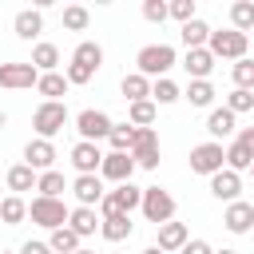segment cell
Instances as JSON below:
<instances>
[{
	"mask_svg": "<svg viewBox=\"0 0 254 254\" xmlns=\"http://www.w3.org/2000/svg\"><path fill=\"white\" fill-rule=\"evenodd\" d=\"M75 254H95V250H83V246H79V250H75Z\"/></svg>",
	"mask_w": 254,
	"mask_h": 254,
	"instance_id": "f907efd6",
	"label": "cell"
},
{
	"mask_svg": "<svg viewBox=\"0 0 254 254\" xmlns=\"http://www.w3.org/2000/svg\"><path fill=\"white\" fill-rule=\"evenodd\" d=\"M36 91L44 95V103H60V95H67V79L60 71H44L36 79Z\"/></svg>",
	"mask_w": 254,
	"mask_h": 254,
	"instance_id": "44dd1931",
	"label": "cell"
},
{
	"mask_svg": "<svg viewBox=\"0 0 254 254\" xmlns=\"http://www.w3.org/2000/svg\"><path fill=\"white\" fill-rule=\"evenodd\" d=\"M40 71L32 64H0V87L8 91H20V87H36Z\"/></svg>",
	"mask_w": 254,
	"mask_h": 254,
	"instance_id": "8fae6325",
	"label": "cell"
},
{
	"mask_svg": "<svg viewBox=\"0 0 254 254\" xmlns=\"http://www.w3.org/2000/svg\"><path fill=\"white\" fill-rule=\"evenodd\" d=\"M99 175L111 179L115 187H119V183H131V175H135V159L123 155V151H107L103 163H99Z\"/></svg>",
	"mask_w": 254,
	"mask_h": 254,
	"instance_id": "30bf717a",
	"label": "cell"
},
{
	"mask_svg": "<svg viewBox=\"0 0 254 254\" xmlns=\"http://www.w3.org/2000/svg\"><path fill=\"white\" fill-rule=\"evenodd\" d=\"M87 20H91V12H87L83 4H67V8H64V28H67V32H83Z\"/></svg>",
	"mask_w": 254,
	"mask_h": 254,
	"instance_id": "f35d334b",
	"label": "cell"
},
{
	"mask_svg": "<svg viewBox=\"0 0 254 254\" xmlns=\"http://www.w3.org/2000/svg\"><path fill=\"white\" fill-rule=\"evenodd\" d=\"M91 75H95V71H91V67H83V64H67V71H64V79H67V87H71V83L79 87V83H87Z\"/></svg>",
	"mask_w": 254,
	"mask_h": 254,
	"instance_id": "7bdbcfd3",
	"label": "cell"
},
{
	"mask_svg": "<svg viewBox=\"0 0 254 254\" xmlns=\"http://www.w3.org/2000/svg\"><path fill=\"white\" fill-rule=\"evenodd\" d=\"M183 67H187L190 79H206V75L214 71V56H210L206 48H190V52L183 56Z\"/></svg>",
	"mask_w": 254,
	"mask_h": 254,
	"instance_id": "ac0fdd59",
	"label": "cell"
},
{
	"mask_svg": "<svg viewBox=\"0 0 254 254\" xmlns=\"http://www.w3.org/2000/svg\"><path fill=\"white\" fill-rule=\"evenodd\" d=\"M238 190H242V175H234V171H218V175H210V194L218 198V202H238Z\"/></svg>",
	"mask_w": 254,
	"mask_h": 254,
	"instance_id": "9a60e30c",
	"label": "cell"
},
{
	"mask_svg": "<svg viewBox=\"0 0 254 254\" xmlns=\"http://www.w3.org/2000/svg\"><path fill=\"white\" fill-rule=\"evenodd\" d=\"M99 163H103V151H99V143H75L71 147V167L79 171V175H99Z\"/></svg>",
	"mask_w": 254,
	"mask_h": 254,
	"instance_id": "4fadbf2b",
	"label": "cell"
},
{
	"mask_svg": "<svg viewBox=\"0 0 254 254\" xmlns=\"http://www.w3.org/2000/svg\"><path fill=\"white\" fill-rule=\"evenodd\" d=\"M75 131H79V139H83V143H99V139H107V135H111V115H107V111L87 107V111H79V115H75Z\"/></svg>",
	"mask_w": 254,
	"mask_h": 254,
	"instance_id": "9c48e42d",
	"label": "cell"
},
{
	"mask_svg": "<svg viewBox=\"0 0 254 254\" xmlns=\"http://www.w3.org/2000/svg\"><path fill=\"white\" fill-rule=\"evenodd\" d=\"M234 119H238V115H230L226 107H210V115H206V131L214 135V143L226 139V135H234Z\"/></svg>",
	"mask_w": 254,
	"mask_h": 254,
	"instance_id": "603a6c76",
	"label": "cell"
},
{
	"mask_svg": "<svg viewBox=\"0 0 254 254\" xmlns=\"http://www.w3.org/2000/svg\"><path fill=\"white\" fill-rule=\"evenodd\" d=\"M127 123H131V127H151V123H155V103H151V99L131 103V107H127Z\"/></svg>",
	"mask_w": 254,
	"mask_h": 254,
	"instance_id": "8d00e7d4",
	"label": "cell"
},
{
	"mask_svg": "<svg viewBox=\"0 0 254 254\" xmlns=\"http://www.w3.org/2000/svg\"><path fill=\"white\" fill-rule=\"evenodd\" d=\"M67 206H64V198H32L28 202V218L36 222V226H44V230H56V226H67Z\"/></svg>",
	"mask_w": 254,
	"mask_h": 254,
	"instance_id": "5b68a950",
	"label": "cell"
},
{
	"mask_svg": "<svg viewBox=\"0 0 254 254\" xmlns=\"http://www.w3.org/2000/svg\"><path fill=\"white\" fill-rule=\"evenodd\" d=\"M71 194L79 198V206H91V210H95V206H99V198H103L107 190H103V179H99V175H75Z\"/></svg>",
	"mask_w": 254,
	"mask_h": 254,
	"instance_id": "5bb4252c",
	"label": "cell"
},
{
	"mask_svg": "<svg viewBox=\"0 0 254 254\" xmlns=\"http://www.w3.org/2000/svg\"><path fill=\"white\" fill-rule=\"evenodd\" d=\"M107 143H111V151H123V155H131L135 127H131V123H111V135H107Z\"/></svg>",
	"mask_w": 254,
	"mask_h": 254,
	"instance_id": "e575fe53",
	"label": "cell"
},
{
	"mask_svg": "<svg viewBox=\"0 0 254 254\" xmlns=\"http://www.w3.org/2000/svg\"><path fill=\"white\" fill-rule=\"evenodd\" d=\"M187 246V226L183 222H163L159 226V250L171 254V250H183Z\"/></svg>",
	"mask_w": 254,
	"mask_h": 254,
	"instance_id": "cb8c5ba5",
	"label": "cell"
},
{
	"mask_svg": "<svg viewBox=\"0 0 254 254\" xmlns=\"http://www.w3.org/2000/svg\"><path fill=\"white\" fill-rule=\"evenodd\" d=\"M20 254H52V246H48V242H32V238H28V242L20 246Z\"/></svg>",
	"mask_w": 254,
	"mask_h": 254,
	"instance_id": "f6af8a7d",
	"label": "cell"
},
{
	"mask_svg": "<svg viewBox=\"0 0 254 254\" xmlns=\"http://www.w3.org/2000/svg\"><path fill=\"white\" fill-rule=\"evenodd\" d=\"M179 99H183V91H179L175 79H155V83H151V103H155V107H159V103L167 107V103H179Z\"/></svg>",
	"mask_w": 254,
	"mask_h": 254,
	"instance_id": "836d02e7",
	"label": "cell"
},
{
	"mask_svg": "<svg viewBox=\"0 0 254 254\" xmlns=\"http://www.w3.org/2000/svg\"><path fill=\"white\" fill-rule=\"evenodd\" d=\"M12 28H16L20 40H36V36L44 32V12H40V8H24V12H16Z\"/></svg>",
	"mask_w": 254,
	"mask_h": 254,
	"instance_id": "e0dca14e",
	"label": "cell"
},
{
	"mask_svg": "<svg viewBox=\"0 0 254 254\" xmlns=\"http://www.w3.org/2000/svg\"><path fill=\"white\" fill-rule=\"evenodd\" d=\"M67 226H71L79 238H87V234H95L99 218H95V210H91V206H75V210L67 214Z\"/></svg>",
	"mask_w": 254,
	"mask_h": 254,
	"instance_id": "f546056e",
	"label": "cell"
},
{
	"mask_svg": "<svg viewBox=\"0 0 254 254\" xmlns=\"http://www.w3.org/2000/svg\"><path fill=\"white\" fill-rule=\"evenodd\" d=\"M183 254H214V250H210V242H206V238H187Z\"/></svg>",
	"mask_w": 254,
	"mask_h": 254,
	"instance_id": "ee69618b",
	"label": "cell"
},
{
	"mask_svg": "<svg viewBox=\"0 0 254 254\" xmlns=\"http://www.w3.org/2000/svg\"><path fill=\"white\" fill-rule=\"evenodd\" d=\"M24 163H28L36 175L52 171V163H56V147H52V139H28V147H24Z\"/></svg>",
	"mask_w": 254,
	"mask_h": 254,
	"instance_id": "7c38bea8",
	"label": "cell"
},
{
	"mask_svg": "<svg viewBox=\"0 0 254 254\" xmlns=\"http://www.w3.org/2000/svg\"><path fill=\"white\" fill-rule=\"evenodd\" d=\"M143 20L163 24V20H167V4H163V0H143Z\"/></svg>",
	"mask_w": 254,
	"mask_h": 254,
	"instance_id": "b9f144b4",
	"label": "cell"
},
{
	"mask_svg": "<svg viewBox=\"0 0 254 254\" xmlns=\"http://www.w3.org/2000/svg\"><path fill=\"white\" fill-rule=\"evenodd\" d=\"M71 64H83V67L99 71V64H103V48H99L95 40H83V44H75V52H71Z\"/></svg>",
	"mask_w": 254,
	"mask_h": 254,
	"instance_id": "f1b7e54d",
	"label": "cell"
},
{
	"mask_svg": "<svg viewBox=\"0 0 254 254\" xmlns=\"http://www.w3.org/2000/svg\"><path fill=\"white\" fill-rule=\"evenodd\" d=\"M246 36L242 32H234V28H222V32H210V40H206V52L214 56V60H246Z\"/></svg>",
	"mask_w": 254,
	"mask_h": 254,
	"instance_id": "3957f363",
	"label": "cell"
},
{
	"mask_svg": "<svg viewBox=\"0 0 254 254\" xmlns=\"http://www.w3.org/2000/svg\"><path fill=\"white\" fill-rule=\"evenodd\" d=\"M4 127H8V115H4V111H0V131H4Z\"/></svg>",
	"mask_w": 254,
	"mask_h": 254,
	"instance_id": "7dc6e473",
	"label": "cell"
},
{
	"mask_svg": "<svg viewBox=\"0 0 254 254\" xmlns=\"http://www.w3.org/2000/svg\"><path fill=\"white\" fill-rule=\"evenodd\" d=\"M214 254H238V250H214Z\"/></svg>",
	"mask_w": 254,
	"mask_h": 254,
	"instance_id": "681fc988",
	"label": "cell"
},
{
	"mask_svg": "<svg viewBox=\"0 0 254 254\" xmlns=\"http://www.w3.org/2000/svg\"><path fill=\"white\" fill-rule=\"evenodd\" d=\"M183 99H190V107H210V103H214V87H210V79H190L187 91H183Z\"/></svg>",
	"mask_w": 254,
	"mask_h": 254,
	"instance_id": "1f68e13d",
	"label": "cell"
},
{
	"mask_svg": "<svg viewBox=\"0 0 254 254\" xmlns=\"http://www.w3.org/2000/svg\"><path fill=\"white\" fill-rule=\"evenodd\" d=\"M222 163H226V151H222V143H198V147H190V171L194 175H218L222 171Z\"/></svg>",
	"mask_w": 254,
	"mask_h": 254,
	"instance_id": "52a82bcc",
	"label": "cell"
},
{
	"mask_svg": "<svg viewBox=\"0 0 254 254\" xmlns=\"http://www.w3.org/2000/svg\"><path fill=\"white\" fill-rule=\"evenodd\" d=\"M230 28L234 32H254V0H234L230 4Z\"/></svg>",
	"mask_w": 254,
	"mask_h": 254,
	"instance_id": "4316f807",
	"label": "cell"
},
{
	"mask_svg": "<svg viewBox=\"0 0 254 254\" xmlns=\"http://www.w3.org/2000/svg\"><path fill=\"white\" fill-rule=\"evenodd\" d=\"M238 139H242V143H246V147H250V151H254V127H246V131H242V135H238Z\"/></svg>",
	"mask_w": 254,
	"mask_h": 254,
	"instance_id": "bcb514c9",
	"label": "cell"
},
{
	"mask_svg": "<svg viewBox=\"0 0 254 254\" xmlns=\"http://www.w3.org/2000/svg\"><path fill=\"white\" fill-rule=\"evenodd\" d=\"M48 246H52V254H75L79 250V234L71 226H56L52 238H48Z\"/></svg>",
	"mask_w": 254,
	"mask_h": 254,
	"instance_id": "4dcf8cb0",
	"label": "cell"
},
{
	"mask_svg": "<svg viewBox=\"0 0 254 254\" xmlns=\"http://www.w3.org/2000/svg\"><path fill=\"white\" fill-rule=\"evenodd\" d=\"M24 218H28V202H24L20 194H8V198H0V222L16 226V222H24Z\"/></svg>",
	"mask_w": 254,
	"mask_h": 254,
	"instance_id": "d6a6232c",
	"label": "cell"
},
{
	"mask_svg": "<svg viewBox=\"0 0 254 254\" xmlns=\"http://www.w3.org/2000/svg\"><path fill=\"white\" fill-rule=\"evenodd\" d=\"M250 163H254V151H250L242 139H234V143L226 147V171L242 175V171H250Z\"/></svg>",
	"mask_w": 254,
	"mask_h": 254,
	"instance_id": "d4e9b609",
	"label": "cell"
},
{
	"mask_svg": "<svg viewBox=\"0 0 254 254\" xmlns=\"http://www.w3.org/2000/svg\"><path fill=\"white\" fill-rule=\"evenodd\" d=\"M131 159H135V167H143V171H155V167H159V135H155V127H135Z\"/></svg>",
	"mask_w": 254,
	"mask_h": 254,
	"instance_id": "8992f818",
	"label": "cell"
},
{
	"mask_svg": "<svg viewBox=\"0 0 254 254\" xmlns=\"http://www.w3.org/2000/svg\"><path fill=\"white\" fill-rule=\"evenodd\" d=\"M139 202H143V187L119 183L115 190H107V194L99 198V218H107V214H131Z\"/></svg>",
	"mask_w": 254,
	"mask_h": 254,
	"instance_id": "7a4b0ae2",
	"label": "cell"
},
{
	"mask_svg": "<svg viewBox=\"0 0 254 254\" xmlns=\"http://www.w3.org/2000/svg\"><path fill=\"white\" fill-rule=\"evenodd\" d=\"M131 230H135L131 214H107V218H99V234L107 242H123V238H131Z\"/></svg>",
	"mask_w": 254,
	"mask_h": 254,
	"instance_id": "d6986e66",
	"label": "cell"
},
{
	"mask_svg": "<svg viewBox=\"0 0 254 254\" xmlns=\"http://www.w3.org/2000/svg\"><path fill=\"white\" fill-rule=\"evenodd\" d=\"M139 210H143L147 222L163 226V222L175 218V198H171V190H163V187H143V202H139Z\"/></svg>",
	"mask_w": 254,
	"mask_h": 254,
	"instance_id": "277c9868",
	"label": "cell"
},
{
	"mask_svg": "<svg viewBox=\"0 0 254 254\" xmlns=\"http://www.w3.org/2000/svg\"><path fill=\"white\" fill-rule=\"evenodd\" d=\"M4 254H8V250H4Z\"/></svg>",
	"mask_w": 254,
	"mask_h": 254,
	"instance_id": "f5cc1de1",
	"label": "cell"
},
{
	"mask_svg": "<svg viewBox=\"0 0 254 254\" xmlns=\"http://www.w3.org/2000/svg\"><path fill=\"white\" fill-rule=\"evenodd\" d=\"M36 190H40V198H60L64 194V175L52 167V171H44L40 179H36Z\"/></svg>",
	"mask_w": 254,
	"mask_h": 254,
	"instance_id": "d590c367",
	"label": "cell"
},
{
	"mask_svg": "<svg viewBox=\"0 0 254 254\" xmlns=\"http://www.w3.org/2000/svg\"><path fill=\"white\" fill-rule=\"evenodd\" d=\"M230 79H234L238 91H254V60H250V56L238 60V64L230 67Z\"/></svg>",
	"mask_w": 254,
	"mask_h": 254,
	"instance_id": "74e56055",
	"label": "cell"
},
{
	"mask_svg": "<svg viewBox=\"0 0 254 254\" xmlns=\"http://www.w3.org/2000/svg\"><path fill=\"white\" fill-rule=\"evenodd\" d=\"M210 32H214V28H210L206 20H198V16H194V20H187V24L179 28V36H183V44H187V52H190V48H206V40H210Z\"/></svg>",
	"mask_w": 254,
	"mask_h": 254,
	"instance_id": "ffe728a7",
	"label": "cell"
},
{
	"mask_svg": "<svg viewBox=\"0 0 254 254\" xmlns=\"http://www.w3.org/2000/svg\"><path fill=\"white\" fill-rule=\"evenodd\" d=\"M36 171L28 167V163H16V167H8V190L12 194H20V190H36Z\"/></svg>",
	"mask_w": 254,
	"mask_h": 254,
	"instance_id": "484cf974",
	"label": "cell"
},
{
	"mask_svg": "<svg viewBox=\"0 0 254 254\" xmlns=\"http://www.w3.org/2000/svg\"><path fill=\"white\" fill-rule=\"evenodd\" d=\"M143 254H163V250H159V246H151V250H143Z\"/></svg>",
	"mask_w": 254,
	"mask_h": 254,
	"instance_id": "c3c4849f",
	"label": "cell"
},
{
	"mask_svg": "<svg viewBox=\"0 0 254 254\" xmlns=\"http://www.w3.org/2000/svg\"><path fill=\"white\" fill-rule=\"evenodd\" d=\"M250 175H254V163H250Z\"/></svg>",
	"mask_w": 254,
	"mask_h": 254,
	"instance_id": "816d5d0a",
	"label": "cell"
},
{
	"mask_svg": "<svg viewBox=\"0 0 254 254\" xmlns=\"http://www.w3.org/2000/svg\"><path fill=\"white\" fill-rule=\"evenodd\" d=\"M119 91H123V99H127V103H139V99H151V79H147V75H139V71H131V75H123V83H119Z\"/></svg>",
	"mask_w": 254,
	"mask_h": 254,
	"instance_id": "7402d4cb",
	"label": "cell"
},
{
	"mask_svg": "<svg viewBox=\"0 0 254 254\" xmlns=\"http://www.w3.org/2000/svg\"><path fill=\"white\" fill-rule=\"evenodd\" d=\"M222 226H226L230 234H246V230L254 226V206H250V202H242V198H238V202H230V206H226V214H222Z\"/></svg>",
	"mask_w": 254,
	"mask_h": 254,
	"instance_id": "2e32d148",
	"label": "cell"
},
{
	"mask_svg": "<svg viewBox=\"0 0 254 254\" xmlns=\"http://www.w3.org/2000/svg\"><path fill=\"white\" fill-rule=\"evenodd\" d=\"M64 123H67V107L64 103H40L36 115H32L36 139H52L56 131H64Z\"/></svg>",
	"mask_w": 254,
	"mask_h": 254,
	"instance_id": "ba28073f",
	"label": "cell"
},
{
	"mask_svg": "<svg viewBox=\"0 0 254 254\" xmlns=\"http://www.w3.org/2000/svg\"><path fill=\"white\" fill-rule=\"evenodd\" d=\"M175 48L171 44H147V48H139V56H135V64H139V75H147V79H167V71L175 67Z\"/></svg>",
	"mask_w": 254,
	"mask_h": 254,
	"instance_id": "6da1fadb",
	"label": "cell"
},
{
	"mask_svg": "<svg viewBox=\"0 0 254 254\" xmlns=\"http://www.w3.org/2000/svg\"><path fill=\"white\" fill-rule=\"evenodd\" d=\"M167 16H175L179 24L194 20V0H171V4H167Z\"/></svg>",
	"mask_w": 254,
	"mask_h": 254,
	"instance_id": "60d3db41",
	"label": "cell"
},
{
	"mask_svg": "<svg viewBox=\"0 0 254 254\" xmlns=\"http://www.w3.org/2000/svg\"><path fill=\"white\" fill-rule=\"evenodd\" d=\"M250 107H254V91H238V87H234V91L226 95V111H230V115H242V111H250Z\"/></svg>",
	"mask_w": 254,
	"mask_h": 254,
	"instance_id": "ab89813d",
	"label": "cell"
},
{
	"mask_svg": "<svg viewBox=\"0 0 254 254\" xmlns=\"http://www.w3.org/2000/svg\"><path fill=\"white\" fill-rule=\"evenodd\" d=\"M28 64H32L40 75H44V71H56V64H60V48H56V44H36Z\"/></svg>",
	"mask_w": 254,
	"mask_h": 254,
	"instance_id": "83f0119b",
	"label": "cell"
}]
</instances>
